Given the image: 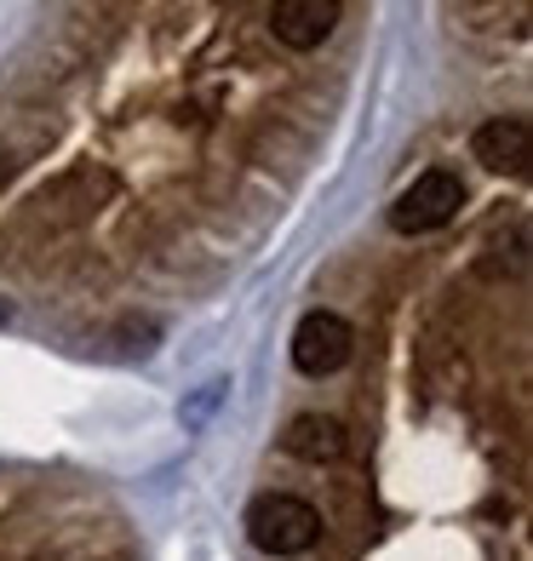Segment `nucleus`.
Returning <instances> with one entry per match:
<instances>
[{"mask_svg": "<svg viewBox=\"0 0 533 561\" xmlns=\"http://www.w3.org/2000/svg\"><path fill=\"white\" fill-rule=\"evenodd\" d=\"M247 539L252 550L287 561V556H304L321 545V516H316V504H304L293 493H264L247 510Z\"/></svg>", "mask_w": 533, "mask_h": 561, "instance_id": "f257e3e1", "label": "nucleus"}, {"mask_svg": "<svg viewBox=\"0 0 533 561\" xmlns=\"http://www.w3.org/2000/svg\"><path fill=\"white\" fill-rule=\"evenodd\" d=\"M460 207H465V184H460V172L430 167V172H419L413 184L396 195V207H390V229H396V236H430V229L453 224V213H460Z\"/></svg>", "mask_w": 533, "mask_h": 561, "instance_id": "f03ea898", "label": "nucleus"}, {"mask_svg": "<svg viewBox=\"0 0 533 561\" xmlns=\"http://www.w3.org/2000/svg\"><path fill=\"white\" fill-rule=\"evenodd\" d=\"M350 355H355V333H350L344 316L310 310V316L298 321V333H293V367L304 378H333Z\"/></svg>", "mask_w": 533, "mask_h": 561, "instance_id": "7ed1b4c3", "label": "nucleus"}, {"mask_svg": "<svg viewBox=\"0 0 533 561\" xmlns=\"http://www.w3.org/2000/svg\"><path fill=\"white\" fill-rule=\"evenodd\" d=\"M339 0H275L270 7V35L293 46V53H316V46L339 30Z\"/></svg>", "mask_w": 533, "mask_h": 561, "instance_id": "20e7f679", "label": "nucleus"}, {"mask_svg": "<svg viewBox=\"0 0 533 561\" xmlns=\"http://www.w3.org/2000/svg\"><path fill=\"white\" fill-rule=\"evenodd\" d=\"M470 156L488 167V172H528V156H533V126L522 115H494L476 126L470 138Z\"/></svg>", "mask_w": 533, "mask_h": 561, "instance_id": "39448f33", "label": "nucleus"}, {"mask_svg": "<svg viewBox=\"0 0 533 561\" xmlns=\"http://www.w3.org/2000/svg\"><path fill=\"white\" fill-rule=\"evenodd\" d=\"M282 447L293 458H304V465H333V458L344 453V424L339 419H321V413H298L287 424Z\"/></svg>", "mask_w": 533, "mask_h": 561, "instance_id": "423d86ee", "label": "nucleus"}, {"mask_svg": "<svg viewBox=\"0 0 533 561\" xmlns=\"http://www.w3.org/2000/svg\"><path fill=\"white\" fill-rule=\"evenodd\" d=\"M218 396H224V385H207V390H201V401L184 407V424H201V419H207L213 407H218Z\"/></svg>", "mask_w": 533, "mask_h": 561, "instance_id": "0eeeda50", "label": "nucleus"}, {"mask_svg": "<svg viewBox=\"0 0 533 561\" xmlns=\"http://www.w3.org/2000/svg\"><path fill=\"white\" fill-rule=\"evenodd\" d=\"M7 178H12V156L0 149V190H7Z\"/></svg>", "mask_w": 533, "mask_h": 561, "instance_id": "6e6552de", "label": "nucleus"}, {"mask_svg": "<svg viewBox=\"0 0 533 561\" xmlns=\"http://www.w3.org/2000/svg\"><path fill=\"white\" fill-rule=\"evenodd\" d=\"M7 321H12V304H7V298H0V327H7Z\"/></svg>", "mask_w": 533, "mask_h": 561, "instance_id": "1a4fd4ad", "label": "nucleus"}]
</instances>
